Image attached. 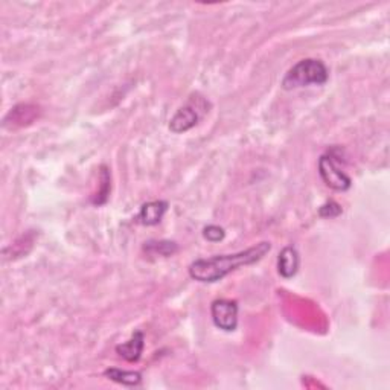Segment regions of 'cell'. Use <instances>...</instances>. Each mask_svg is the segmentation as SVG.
<instances>
[{
	"instance_id": "30bf717a",
	"label": "cell",
	"mask_w": 390,
	"mask_h": 390,
	"mask_svg": "<svg viewBox=\"0 0 390 390\" xmlns=\"http://www.w3.org/2000/svg\"><path fill=\"white\" fill-rule=\"evenodd\" d=\"M110 189H112V177H110V171L105 165L101 166V189L98 191L96 197L92 198V203L95 206H101L107 203L108 195H110Z\"/></svg>"
},
{
	"instance_id": "ba28073f",
	"label": "cell",
	"mask_w": 390,
	"mask_h": 390,
	"mask_svg": "<svg viewBox=\"0 0 390 390\" xmlns=\"http://www.w3.org/2000/svg\"><path fill=\"white\" fill-rule=\"evenodd\" d=\"M143 346H145V336L142 331H136L128 342L116 346V352L130 363H136L142 357Z\"/></svg>"
},
{
	"instance_id": "277c9868",
	"label": "cell",
	"mask_w": 390,
	"mask_h": 390,
	"mask_svg": "<svg viewBox=\"0 0 390 390\" xmlns=\"http://www.w3.org/2000/svg\"><path fill=\"white\" fill-rule=\"evenodd\" d=\"M336 156V150H331L328 153H325L320 158H319V174L323 180V183L327 185L328 187L338 192H345L348 191L352 180L349 176H346L343 170L338 165Z\"/></svg>"
},
{
	"instance_id": "3957f363",
	"label": "cell",
	"mask_w": 390,
	"mask_h": 390,
	"mask_svg": "<svg viewBox=\"0 0 390 390\" xmlns=\"http://www.w3.org/2000/svg\"><path fill=\"white\" fill-rule=\"evenodd\" d=\"M209 107L211 104L207 103L206 98L198 95V93H194L189 101L183 107H180L174 116L171 118L170 130L172 133L180 134L194 128L209 112Z\"/></svg>"
},
{
	"instance_id": "4fadbf2b",
	"label": "cell",
	"mask_w": 390,
	"mask_h": 390,
	"mask_svg": "<svg viewBox=\"0 0 390 390\" xmlns=\"http://www.w3.org/2000/svg\"><path fill=\"white\" fill-rule=\"evenodd\" d=\"M342 212H343L342 206L336 203L334 200L327 201V203L320 206L319 209V215L322 216V218H336V216H338Z\"/></svg>"
},
{
	"instance_id": "6da1fadb",
	"label": "cell",
	"mask_w": 390,
	"mask_h": 390,
	"mask_svg": "<svg viewBox=\"0 0 390 390\" xmlns=\"http://www.w3.org/2000/svg\"><path fill=\"white\" fill-rule=\"evenodd\" d=\"M271 244L269 241L258 243L254 247L230 255H216L212 258H201L189 265V276L198 283H218L241 267L252 265L269 254Z\"/></svg>"
},
{
	"instance_id": "9c48e42d",
	"label": "cell",
	"mask_w": 390,
	"mask_h": 390,
	"mask_svg": "<svg viewBox=\"0 0 390 390\" xmlns=\"http://www.w3.org/2000/svg\"><path fill=\"white\" fill-rule=\"evenodd\" d=\"M104 377L114 382H119L122 386H137L142 381V373L134 371H122L118 367H110L104 371Z\"/></svg>"
},
{
	"instance_id": "5b68a950",
	"label": "cell",
	"mask_w": 390,
	"mask_h": 390,
	"mask_svg": "<svg viewBox=\"0 0 390 390\" xmlns=\"http://www.w3.org/2000/svg\"><path fill=\"white\" fill-rule=\"evenodd\" d=\"M212 320L216 328L232 332L238 327V302L229 299H216L211 305Z\"/></svg>"
},
{
	"instance_id": "7a4b0ae2",
	"label": "cell",
	"mask_w": 390,
	"mask_h": 390,
	"mask_svg": "<svg viewBox=\"0 0 390 390\" xmlns=\"http://www.w3.org/2000/svg\"><path fill=\"white\" fill-rule=\"evenodd\" d=\"M328 69L323 61L316 59L300 60L298 64L287 72L283 79L284 90H294L299 88H307V85H323L328 81Z\"/></svg>"
},
{
	"instance_id": "52a82bcc",
	"label": "cell",
	"mask_w": 390,
	"mask_h": 390,
	"mask_svg": "<svg viewBox=\"0 0 390 390\" xmlns=\"http://www.w3.org/2000/svg\"><path fill=\"white\" fill-rule=\"evenodd\" d=\"M300 258L294 245H287L280 250L278 258V271L284 279H291L299 270Z\"/></svg>"
},
{
	"instance_id": "8992f818",
	"label": "cell",
	"mask_w": 390,
	"mask_h": 390,
	"mask_svg": "<svg viewBox=\"0 0 390 390\" xmlns=\"http://www.w3.org/2000/svg\"><path fill=\"white\" fill-rule=\"evenodd\" d=\"M168 211V201L154 200L142 205L141 212L137 215V221L143 226H156L162 221L163 215Z\"/></svg>"
},
{
	"instance_id": "8fae6325",
	"label": "cell",
	"mask_w": 390,
	"mask_h": 390,
	"mask_svg": "<svg viewBox=\"0 0 390 390\" xmlns=\"http://www.w3.org/2000/svg\"><path fill=\"white\" fill-rule=\"evenodd\" d=\"M145 250L150 252V254L153 255H158V256H172L178 250L177 244L172 243V241H150L145 243Z\"/></svg>"
},
{
	"instance_id": "7c38bea8",
	"label": "cell",
	"mask_w": 390,
	"mask_h": 390,
	"mask_svg": "<svg viewBox=\"0 0 390 390\" xmlns=\"http://www.w3.org/2000/svg\"><path fill=\"white\" fill-rule=\"evenodd\" d=\"M203 236H205V240H207L209 243H220L225 240L226 232H225V229L220 226L209 225L203 229Z\"/></svg>"
}]
</instances>
